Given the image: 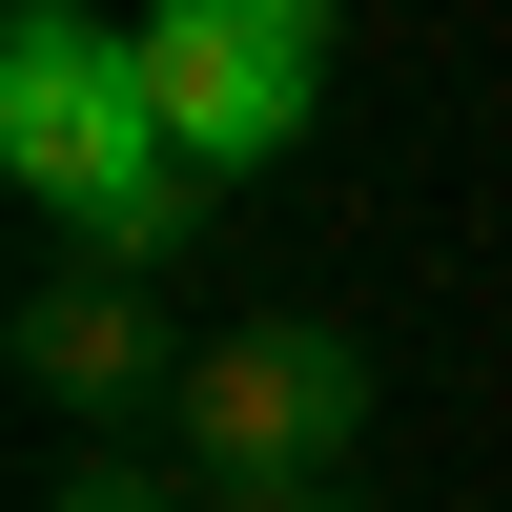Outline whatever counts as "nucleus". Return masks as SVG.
<instances>
[{"mask_svg": "<svg viewBox=\"0 0 512 512\" xmlns=\"http://www.w3.org/2000/svg\"><path fill=\"white\" fill-rule=\"evenodd\" d=\"M41 512H185V492H164V472H144V451H82V472H62V492H41Z\"/></svg>", "mask_w": 512, "mask_h": 512, "instance_id": "39448f33", "label": "nucleus"}, {"mask_svg": "<svg viewBox=\"0 0 512 512\" xmlns=\"http://www.w3.org/2000/svg\"><path fill=\"white\" fill-rule=\"evenodd\" d=\"M0 164H21V205L82 267H123V287L205 226L185 144H164V103H144V21H82V0H21V21H0Z\"/></svg>", "mask_w": 512, "mask_h": 512, "instance_id": "f257e3e1", "label": "nucleus"}, {"mask_svg": "<svg viewBox=\"0 0 512 512\" xmlns=\"http://www.w3.org/2000/svg\"><path fill=\"white\" fill-rule=\"evenodd\" d=\"M21 390H41V410H82V431L123 451V410L185 390V349H164V308H144L123 267H62V287H21Z\"/></svg>", "mask_w": 512, "mask_h": 512, "instance_id": "20e7f679", "label": "nucleus"}, {"mask_svg": "<svg viewBox=\"0 0 512 512\" xmlns=\"http://www.w3.org/2000/svg\"><path fill=\"white\" fill-rule=\"evenodd\" d=\"M267 512H349V492H267Z\"/></svg>", "mask_w": 512, "mask_h": 512, "instance_id": "423d86ee", "label": "nucleus"}, {"mask_svg": "<svg viewBox=\"0 0 512 512\" xmlns=\"http://www.w3.org/2000/svg\"><path fill=\"white\" fill-rule=\"evenodd\" d=\"M164 431H185V492H226V512L328 492V472H349V431H369V349H349V328H308V308L205 328L185 390H164Z\"/></svg>", "mask_w": 512, "mask_h": 512, "instance_id": "f03ea898", "label": "nucleus"}, {"mask_svg": "<svg viewBox=\"0 0 512 512\" xmlns=\"http://www.w3.org/2000/svg\"><path fill=\"white\" fill-rule=\"evenodd\" d=\"M144 103L185 144V185L287 164L308 103H328V0H144Z\"/></svg>", "mask_w": 512, "mask_h": 512, "instance_id": "7ed1b4c3", "label": "nucleus"}]
</instances>
